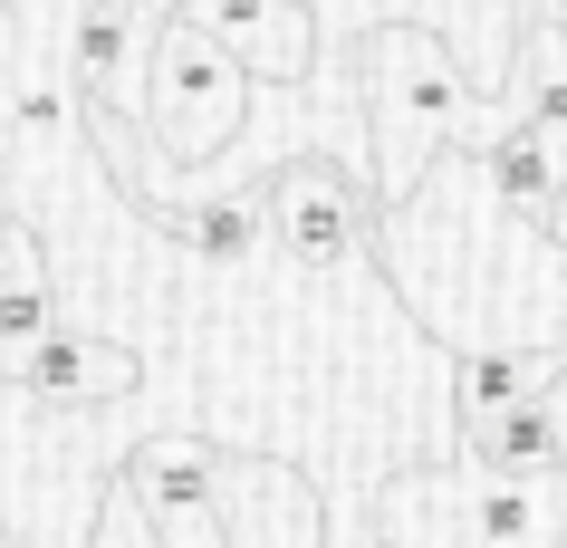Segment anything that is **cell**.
Here are the masks:
<instances>
[{
	"instance_id": "obj_1",
	"label": "cell",
	"mask_w": 567,
	"mask_h": 548,
	"mask_svg": "<svg viewBox=\"0 0 567 548\" xmlns=\"http://www.w3.org/2000/svg\"><path fill=\"white\" fill-rule=\"evenodd\" d=\"M357 87H365V135H375V203H414L433 154H491L501 106L472 87V68L452 59L433 30H365L357 39Z\"/></svg>"
},
{
	"instance_id": "obj_2",
	"label": "cell",
	"mask_w": 567,
	"mask_h": 548,
	"mask_svg": "<svg viewBox=\"0 0 567 548\" xmlns=\"http://www.w3.org/2000/svg\"><path fill=\"white\" fill-rule=\"evenodd\" d=\"M145 125L154 145L174 154L183 174H203L231 154V135L250 125V68L203 30V20H183L164 10L154 20V68H145Z\"/></svg>"
},
{
	"instance_id": "obj_3",
	"label": "cell",
	"mask_w": 567,
	"mask_h": 548,
	"mask_svg": "<svg viewBox=\"0 0 567 548\" xmlns=\"http://www.w3.org/2000/svg\"><path fill=\"white\" fill-rule=\"evenodd\" d=\"M260 213L299 270H337V260H357L375 241V183L357 164H337V154H289L260 183Z\"/></svg>"
},
{
	"instance_id": "obj_4",
	"label": "cell",
	"mask_w": 567,
	"mask_h": 548,
	"mask_svg": "<svg viewBox=\"0 0 567 548\" xmlns=\"http://www.w3.org/2000/svg\"><path fill=\"white\" fill-rule=\"evenodd\" d=\"M125 490H135L154 548H231L221 500H212V453H203V443H183V433L145 443V453L125 462Z\"/></svg>"
},
{
	"instance_id": "obj_5",
	"label": "cell",
	"mask_w": 567,
	"mask_h": 548,
	"mask_svg": "<svg viewBox=\"0 0 567 548\" xmlns=\"http://www.w3.org/2000/svg\"><path fill=\"white\" fill-rule=\"evenodd\" d=\"M174 10L203 20L250 68V87H299L308 68H318V20H308L299 0H174Z\"/></svg>"
},
{
	"instance_id": "obj_6",
	"label": "cell",
	"mask_w": 567,
	"mask_h": 548,
	"mask_svg": "<svg viewBox=\"0 0 567 548\" xmlns=\"http://www.w3.org/2000/svg\"><path fill=\"white\" fill-rule=\"evenodd\" d=\"M135 347H116V337H87V328H59L49 347L30 356V375H20V395L49 404V414H87V404H116L135 395Z\"/></svg>"
},
{
	"instance_id": "obj_7",
	"label": "cell",
	"mask_w": 567,
	"mask_h": 548,
	"mask_svg": "<svg viewBox=\"0 0 567 548\" xmlns=\"http://www.w3.org/2000/svg\"><path fill=\"white\" fill-rule=\"evenodd\" d=\"M135 49H154L145 0H87V10H78V30H68L78 106H106V116H125V96H135Z\"/></svg>"
},
{
	"instance_id": "obj_8",
	"label": "cell",
	"mask_w": 567,
	"mask_h": 548,
	"mask_svg": "<svg viewBox=\"0 0 567 548\" xmlns=\"http://www.w3.org/2000/svg\"><path fill=\"white\" fill-rule=\"evenodd\" d=\"M59 328H68V318H59V289H49V260H39V241L10 221V231H0V375L20 385L30 356Z\"/></svg>"
},
{
	"instance_id": "obj_9",
	"label": "cell",
	"mask_w": 567,
	"mask_h": 548,
	"mask_svg": "<svg viewBox=\"0 0 567 548\" xmlns=\"http://www.w3.org/2000/svg\"><path fill=\"white\" fill-rule=\"evenodd\" d=\"M567 347H481V356H462V375H452V414H462V433L501 424V414H519V404H538L548 385H558Z\"/></svg>"
},
{
	"instance_id": "obj_10",
	"label": "cell",
	"mask_w": 567,
	"mask_h": 548,
	"mask_svg": "<svg viewBox=\"0 0 567 548\" xmlns=\"http://www.w3.org/2000/svg\"><path fill=\"white\" fill-rule=\"evenodd\" d=\"M462 453H472L481 482H558V472H567V414H558V395H538V404H519V414H501V424L462 433Z\"/></svg>"
},
{
	"instance_id": "obj_11",
	"label": "cell",
	"mask_w": 567,
	"mask_h": 548,
	"mask_svg": "<svg viewBox=\"0 0 567 548\" xmlns=\"http://www.w3.org/2000/svg\"><path fill=\"white\" fill-rule=\"evenodd\" d=\"M481 174H491V203H509L519 221H558V203H567V154L548 145L529 116H501Z\"/></svg>"
},
{
	"instance_id": "obj_12",
	"label": "cell",
	"mask_w": 567,
	"mask_h": 548,
	"mask_svg": "<svg viewBox=\"0 0 567 548\" xmlns=\"http://www.w3.org/2000/svg\"><path fill=\"white\" fill-rule=\"evenodd\" d=\"M174 221V241L193 250V260H212V270H231V260H250L269 231L260 213V183H240V193H212V203H193V213H164Z\"/></svg>"
},
{
	"instance_id": "obj_13",
	"label": "cell",
	"mask_w": 567,
	"mask_h": 548,
	"mask_svg": "<svg viewBox=\"0 0 567 548\" xmlns=\"http://www.w3.org/2000/svg\"><path fill=\"white\" fill-rule=\"evenodd\" d=\"M529 20H558V0H529ZM529 20H519V30H529Z\"/></svg>"
},
{
	"instance_id": "obj_14",
	"label": "cell",
	"mask_w": 567,
	"mask_h": 548,
	"mask_svg": "<svg viewBox=\"0 0 567 548\" xmlns=\"http://www.w3.org/2000/svg\"><path fill=\"white\" fill-rule=\"evenodd\" d=\"M548 231H558V241H567V203H558V221H548Z\"/></svg>"
},
{
	"instance_id": "obj_15",
	"label": "cell",
	"mask_w": 567,
	"mask_h": 548,
	"mask_svg": "<svg viewBox=\"0 0 567 548\" xmlns=\"http://www.w3.org/2000/svg\"><path fill=\"white\" fill-rule=\"evenodd\" d=\"M0 548H10V529H0Z\"/></svg>"
},
{
	"instance_id": "obj_16",
	"label": "cell",
	"mask_w": 567,
	"mask_h": 548,
	"mask_svg": "<svg viewBox=\"0 0 567 548\" xmlns=\"http://www.w3.org/2000/svg\"><path fill=\"white\" fill-rule=\"evenodd\" d=\"M0 10H10V0H0Z\"/></svg>"
}]
</instances>
